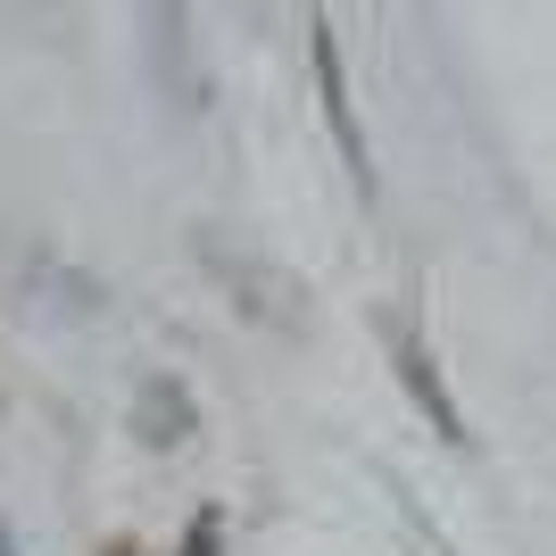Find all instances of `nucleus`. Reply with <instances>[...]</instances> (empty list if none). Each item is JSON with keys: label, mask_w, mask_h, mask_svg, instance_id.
I'll return each instance as SVG.
<instances>
[{"label": "nucleus", "mask_w": 556, "mask_h": 556, "mask_svg": "<svg viewBox=\"0 0 556 556\" xmlns=\"http://www.w3.org/2000/svg\"><path fill=\"white\" fill-rule=\"evenodd\" d=\"M399 382L424 399V416L441 424L448 441H465V416H457V399L441 391V366H432V349H424V341H399Z\"/></svg>", "instance_id": "nucleus-1"}, {"label": "nucleus", "mask_w": 556, "mask_h": 556, "mask_svg": "<svg viewBox=\"0 0 556 556\" xmlns=\"http://www.w3.org/2000/svg\"><path fill=\"white\" fill-rule=\"evenodd\" d=\"M316 75H325V100H332V134H341L349 166H357V184H374V166H366V141H357V116H349V92H341V50H332V34L316 25Z\"/></svg>", "instance_id": "nucleus-2"}, {"label": "nucleus", "mask_w": 556, "mask_h": 556, "mask_svg": "<svg viewBox=\"0 0 556 556\" xmlns=\"http://www.w3.org/2000/svg\"><path fill=\"white\" fill-rule=\"evenodd\" d=\"M184 556H225V523H216V515H191V532H184Z\"/></svg>", "instance_id": "nucleus-3"}, {"label": "nucleus", "mask_w": 556, "mask_h": 556, "mask_svg": "<svg viewBox=\"0 0 556 556\" xmlns=\"http://www.w3.org/2000/svg\"><path fill=\"white\" fill-rule=\"evenodd\" d=\"M100 556H150V548H141V540H109Z\"/></svg>", "instance_id": "nucleus-4"}, {"label": "nucleus", "mask_w": 556, "mask_h": 556, "mask_svg": "<svg viewBox=\"0 0 556 556\" xmlns=\"http://www.w3.org/2000/svg\"><path fill=\"white\" fill-rule=\"evenodd\" d=\"M0 556H17V540H9V523H0Z\"/></svg>", "instance_id": "nucleus-5"}]
</instances>
